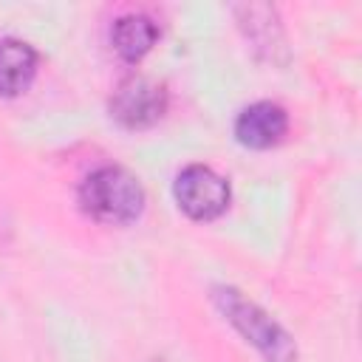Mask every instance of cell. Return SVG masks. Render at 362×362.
<instances>
[{"mask_svg": "<svg viewBox=\"0 0 362 362\" xmlns=\"http://www.w3.org/2000/svg\"><path fill=\"white\" fill-rule=\"evenodd\" d=\"M79 201L85 212L102 223H130L144 209V189L124 167L105 164L82 181Z\"/></svg>", "mask_w": 362, "mask_h": 362, "instance_id": "cell-1", "label": "cell"}, {"mask_svg": "<svg viewBox=\"0 0 362 362\" xmlns=\"http://www.w3.org/2000/svg\"><path fill=\"white\" fill-rule=\"evenodd\" d=\"M215 305L223 311V317L269 359V362H294L297 359V348L291 342V337L252 300H246L238 288L229 286H218L212 291Z\"/></svg>", "mask_w": 362, "mask_h": 362, "instance_id": "cell-2", "label": "cell"}, {"mask_svg": "<svg viewBox=\"0 0 362 362\" xmlns=\"http://www.w3.org/2000/svg\"><path fill=\"white\" fill-rule=\"evenodd\" d=\"M175 201L195 221H212L229 206V184L212 167L192 164L175 178Z\"/></svg>", "mask_w": 362, "mask_h": 362, "instance_id": "cell-3", "label": "cell"}, {"mask_svg": "<svg viewBox=\"0 0 362 362\" xmlns=\"http://www.w3.org/2000/svg\"><path fill=\"white\" fill-rule=\"evenodd\" d=\"M167 93L144 76L124 79L110 96V116L124 127H147L164 116Z\"/></svg>", "mask_w": 362, "mask_h": 362, "instance_id": "cell-4", "label": "cell"}, {"mask_svg": "<svg viewBox=\"0 0 362 362\" xmlns=\"http://www.w3.org/2000/svg\"><path fill=\"white\" fill-rule=\"evenodd\" d=\"M288 130V116L280 105L274 102H255L249 107H243L235 119V136L240 144L255 147V150H266L272 144H277Z\"/></svg>", "mask_w": 362, "mask_h": 362, "instance_id": "cell-5", "label": "cell"}, {"mask_svg": "<svg viewBox=\"0 0 362 362\" xmlns=\"http://www.w3.org/2000/svg\"><path fill=\"white\" fill-rule=\"evenodd\" d=\"M37 74V51L14 37L0 40V93L17 96L23 93Z\"/></svg>", "mask_w": 362, "mask_h": 362, "instance_id": "cell-6", "label": "cell"}, {"mask_svg": "<svg viewBox=\"0 0 362 362\" xmlns=\"http://www.w3.org/2000/svg\"><path fill=\"white\" fill-rule=\"evenodd\" d=\"M158 37V25L147 14H124L110 28V42L122 59H139L144 57Z\"/></svg>", "mask_w": 362, "mask_h": 362, "instance_id": "cell-7", "label": "cell"}]
</instances>
